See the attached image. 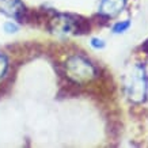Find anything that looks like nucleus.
<instances>
[{
	"label": "nucleus",
	"mask_w": 148,
	"mask_h": 148,
	"mask_svg": "<svg viewBox=\"0 0 148 148\" xmlns=\"http://www.w3.org/2000/svg\"><path fill=\"white\" fill-rule=\"evenodd\" d=\"M126 92L130 101L139 103L143 102L147 95V77L144 68L140 65H135L132 71L126 76Z\"/></svg>",
	"instance_id": "nucleus-1"
},
{
	"label": "nucleus",
	"mask_w": 148,
	"mask_h": 148,
	"mask_svg": "<svg viewBox=\"0 0 148 148\" xmlns=\"http://www.w3.org/2000/svg\"><path fill=\"white\" fill-rule=\"evenodd\" d=\"M65 69H67L68 77L77 83L91 80L97 73L94 65L82 56H73L69 58L67 61Z\"/></svg>",
	"instance_id": "nucleus-2"
},
{
	"label": "nucleus",
	"mask_w": 148,
	"mask_h": 148,
	"mask_svg": "<svg viewBox=\"0 0 148 148\" xmlns=\"http://www.w3.org/2000/svg\"><path fill=\"white\" fill-rule=\"evenodd\" d=\"M7 68H8V60L4 54L0 53V79L4 76V73L7 72Z\"/></svg>",
	"instance_id": "nucleus-5"
},
{
	"label": "nucleus",
	"mask_w": 148,
	"mask_h": 148,
	"mask_svg": "<svg viewBox=\"0 0 148 148\" xmlns=\"http://www.w3.org/2000/svg\"><path fill=\"white\" fill-rule=\"evenodd\" d=\"M0 11L8 16L18 19L25 12V7L21 0H0Z\"/></svg>",
	"instance_id": "nucleus-3"
},
{
	"label": "nucleus",
	"mask_w": 148,
	"mask_h": 148,
	"mask_svg": "<svg viewBox=\"0 0 148 148\" xmlns=\"http://www.w3.org/2000/svg\"><path fill=\"white\" fill-rule=\"evenodd\" d=\"M91 45L94 48H103L105 42H103V40H99V38H92L91 40Z\"/></svg>",
	"instance_id": "nucleus-8"
},
{
	"label": "nucleus",
	"mask_w": 148,
	"mask_h": 148,
	"mask_svg": "<svg viewBox=\"0 0 148 148\" xmlns=\"http://www.w3.org/2000/svg\"><path fill=\"white\" fill-rule=\"evenodd\" d=\"M4 30L7 33H15L16 30H18V26H16L15 23H12V22H7L4 25Z\"/></svg>",
	"instance_id": "nucleus-7"
},
{
	"label": "nucleus",
	"mask_w": 148,
	"mask_h": 148,
	"mask_svg": "<svg viewBox=\"0 0 148 148\" xmlns=\"http://www.w3.org/2000/svg\"><path fill=\"white\" fill-rule=\"evenodd\" d=\"M130 26V22L129 21H124V22H118L116 25V26L113 27V32L114 33H122L125 32V30H128Z\"/></svg>",
	"instance_id": "nucleus-6"
},
{
	"label": "nucleus",
	"mask_w": 148,
	"mask_h": 148,
	"mask_svg": "<svg viewBox=\"0 0 148 148\" xmlns=\"http://www.w3.org/2000/svg\"><path fill=\"white\" fill-rule=\"evenodd\" d=\"M125 4L126 0H102L99 11L106 16H114V15L121 12Z\"/></svg>",
	"instance_id": "nucleus-4"
}]
</instances>
